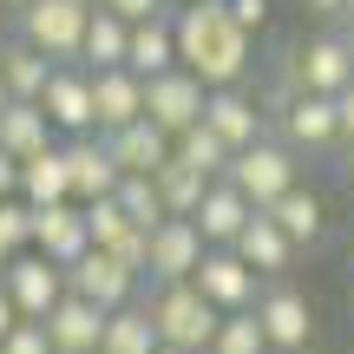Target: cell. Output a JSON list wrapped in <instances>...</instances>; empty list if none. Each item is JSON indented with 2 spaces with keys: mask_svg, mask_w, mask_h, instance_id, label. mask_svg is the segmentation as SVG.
Segmentation results:
<instances>
[{
  "mask_svg": "<svg viewBox=\"0 0 354 354\" xmlns=\"http://www.w3.org/2000/svg\"><path fill=\"white\" fill-rule=\"evenodd\" d=\"M177 20V59L210 86H243L256 66V33L230 13V0H190L171 7Z\"/></svg>",
  "mask_w": 354,
  "mask_h": 354,
  "instance_id": "obj_1",
  "label": "cell"
},
{
  "mask_svg": "<svg viewBox=\"0 0 354 354\" xmlns=\"http://www.w3.org/2000/svg\"><path fill=\"white\" fill-rule=\"evenodd\" d=\"M145 308H151L158 335H165L171 348H190V354L210 348L216 342V322H223V308H216L190 276L184 282H145Z\"/></svg>",
  "mask_w": 354,
  "mask_h": 354,
  "instance_id": "obj_2",
  "label": "cell"
},
{
  "mask_svg": "<svg viewBox=\"0 0 354 354\" xmlns=\"http://www.w3.org/2000/svg\"><path fill=\"white\" fill-rule=\"evenodd\" d=\"M354 86V39L348 33H315L282 53V92H342Z\"/></svg>",
  "mask_w": 354,
  "mask_h": 354,
  "instance_id": "obj_3",
  "label": "cell"
},
{
  "mask_svg": "<svg viewBox=\"0 0 354 354\" xmlns=\"http://www.w3.org/2000/svg\"><path fill=\"white\" fill-rule=\"evenodd\" d=\"M276 138H289L302 158H335V151H348L335 92H289V99L276 105Z\"/></svg>",
  "mask_w": 354,
  "mask_h": 354,
  "instance_id": "obj_4",
  "label": "cell"
},
{
  "mask_svg": "<svg viewBox=\"0 0 354 354\" xmlns=\"http://www.w3.org/2000/svg\"><path fill=\"white\" fill-rule=\"evenodd\" d=\"M86 20H92V0H33V7L13 13V33L33 39L46 59H79V46H86Z\"/></svg>",
  "mask_w": 354,
  "mask_h": 354,
  "instance_id": "obj_5",
  "label": "cell"
},
{
  "mask_svg": "<svg viewBox=\"0 0 354 354\" xmlns=\"http://www.w3.org/2000/svg\"><path fill=\"white\" fill-rule=\"evenodd\" d=\"M223 177H230V184H243V190L269 210L289 184H302V151H295L289 138H256V145H243V151L230 158Z\"/></svg>",
  "mask_w": 354,
  "mask_h": 354,
  "instance_id": "obj_6",
  "label": "cell"
},
{
  "mask_svg": "<svg viewBox=\"0 0 354 354\" xmlns=\"http://www.w3.org/2000/svg\"><path fill=\"white\" fill-rule=\"evenodd\" d=\"M190 282H197V289L230 315V308H256V295H263V282H269V276H263V269H256L243 250H230V243H210V256L197 263V276H190Z\"/></svg>",
  "mask_w": 354,
  "mask_h": 354,
  "instance_id": "obj_7",
  "label": "cell"
},
{
  "mask_svg": "<svg viewBox=\"0 0 354 354\" xmlns=\"http://www.w3.org/2000/svg\"><path fill=\"white\" fill-rule=\"evenodd\" d=\"M203 105H210V79H197L190 66H171V73H151V79H145V118H158L171 138L197 125Z\"/></svg>",
  "mask_w": 354,
  "mask_h": 354,
  "instance_id": "obj_8",
  "label": "cell"
},
{
  "mask_svg": "<svg viewBox=\"0 0 354 354\" xmlns=\"http://www.w3.org/2000/svg\"><path fill=\"white\" fill-rule=\"evenodd\" d=\"M66 282H73L79 295H92L99 308H125V302H138V295H145V276L125 263V256L99 250V243H92V250L79 256L73 269H66Z\"/></svg>",
  "mask_w": 354,
  "mask_h": 354,
  "instance_id": "obj_9",
  "label": "cell"
},
{
  "mask_svg": "<svg viewBox=\"0 0 354 354\" xmlns=\"http://www.w3.org/2000/svg\"><path fill=\"white\" fill-rule=\"evenodd\" d=\"M39 105H46V118H53V131H59V138L99 131V112H92V66H79V59L53 66V79H46V92H39Z\"/></svg>",
  "mask_w": 354,
  "mask_h": 354,
  "instance_id": "obj_10",
  "label": "cell"
},
{
  "mask_svg": "<svg viewBox=\"0 0 354 354\" xmlns=\"http://www.w3.org/2000/svg\"><path fill=\"white\" fill-rule=\"evenodd\" d=\"M256 315H263V328H269V348L302 354L308 335H315V302H308L295 282H282V276L263 282V295H256Z\"/></svg>",
  "mask_w": 354,
  "mask_h": 354,
  "instance_id": "obj_11",
  "label": "cell"
},
{
  "mask_svg": "<svg viewBox=\"0 0 354 354\" xmlns=\"http://www.w3.org/2000/svg\"><path fill=\"white\" fill-rule=\"evenodd\" d=\"M13 289V302H20V315H33V322H46L53 308H59V295L73 289V282H66V263H53L46 250H20L7 263V276H0Z\"/></svg>",
  "mask_w": 354,
  "mask_h": 354,
  "instance_id": "obj_12",
  "label": "cell"
},
{
  "mask_svg": "<svg viewBox=\"0 0 354 354\" xmlns=\"http://www.w3.org/2000/svg\"><path fill=\"white\" fill-rule=\"evenodd\" d=\"M203 256H210V236L197 230V216H165L151 230V269H145V282H184V276H197Z\"/></svg>",
  "mask_w": 354,
  "mask_h": 354,
  "instance_id": "obj_13",
  "label": "cell"
},
{
  "mask_svg": "<svg viewBox=\"0 0 354 354\" xmlns=\"http://www.w3.org/2000/svg\"><path fill=\"white\" fill-rule=\"evenodd\" d=\"M33 250H46L53 263L73 269L79 256L92 250V223H86V203L59 197V203H33Z\"/></svg>",
  "mask_w": 354,
  "mask_h": 354,
  "instance_id": "obj_14",
  "label": "cell"
},
{
  "mask_svg": "<svg viewBox=\"0 0 354 354\" xmlns=\"http://www.w3.org/2000/svg\"><path fill=\"white\" fill-rule=\"evenodd\" d=\"M105 322H112V308H99L92 295L66 289V295H59V308L46 315L53 354H99V342H105Z\"/></svg>",
  "mask_w": 354,
  "mask_h": 354,
  "instance_id": "obj_15",
  "label": "cell"
},
{
  "mask_svg": "<svg viewBox=\"0 0 354 354\" xmlns=\"http://www.w3.org/2000/svg\"><path fill=\"white\" fill-rule=\"evenodd\" d=\"M66 171H73V197L92 203V197H112L125 165L112 158V145L99 138V131H79V138H66Z\"/></svg>",
  "mask_w": 354,
  "mask_h": 354,
  "instance_id": "obj_16",
  "label": "cell"
},
{
  "mask_svg": "<svg viewBox=\"0 0 354 354\" xmlns=\"http://www.w3.org/2000/svg\"><path fill=\"white\" fill-rule=\"evenodd\" d=\"M92 112H99V138L105 131H125L131 118H145V73H131V66L92 73Z\"/></svg>",
  "mask_w": 354,
  "mask_h": 354,
  "instance_id": "obj_17",
  "label": "cell"
},
{
  "mask_svg": "<svg viewBox=\"0 0 354 354\" xmlns=\"http://www.w3.org/2000/svg\"><path fill=\"white\" fill-rule=\"evenodd\" d=\"M263 210V203L250 197L243 184H230V177H210V190H203V203H197V230L210 243H236L243 236V223Z\"/></svg>",
  "mask_w": 354,
  "mask_h": 354,
  "instance_id": "obj_18",
  "label": "cell"
},
{
  "mask_svg": "<svg viewBox=\"0 0 354 354\" xmlns=\"http://www.w3.org/2000/svg\"><path fill=\"white\" fill-rule=\"evenodd\" d=\"M230 250H243L256 269H263V276H289V263H295V250H302V243H295V236H289V230H282L269 210H256L250 223H243V236L230 243Z\"/></svg>",
  "mask_w": 354,
  "mask_h": 354,
  "instance_id": "obj_19",
  "label": "cell"
},
{
  "mask_svg": "<svg viewBox=\"0 0 354 354\" xmlns=\"http://www.w3.org/2000/svg\"><path fill=\"white\" fill-rule=\"evenodd\" d=\"M203 118H210V125L230 138V151H243V145L263 138V105H256L243 86H210V105H203Z\"/></svg>",
  "mask_w": 354,
  "mask_h": 354,
  "instance_id": "obj_20",
  "label": "cell"
},
{
  "mask_svg": "<svg viewBox=\"0 0 354 354\" xmlns=\"http://www.w3.org/2000/svg\"><path fill=\"white\" fill-rule=\"evenodd\" d=\"M105 145H112V158L125 171H158V165H171V151H177V138L158 118H131L125 131H105Z\"/></svg>",
  "mask_w": 354,
  "mask_h": 354,
  "instance_id": "obj_21",
  "label": "cell"
},
{
  "mask_svg": "<svg viewBox=\"0 0 354 354\" xmlns=\"http://www.w3.org/2000/svg\"><path fill=\"white\" fill-rule=\"evenodd\" d=\"M125 59H131V20L92 0V20H86V46H79V66L105 73V66H125Z\"/></svg>",
  "mask_w": 354,
  "mask_h": 354,
  "instance_id": "obj_22",
  "label": "cell"
},
{
  "mask_svg": "<svg viewBox=\"0 0 354 354\" xmlns=\"http://www.w3.org/2000/svg\"><path fill=\"white\" fill-rule=\"evenodd\" d=\"M46 145H59V131H53V118H46L39 99H13L7 112H0V151L33 158V151H46Z\"/></svg>",
  "mask_w": 354,
  "mask_h": 354,
  "instance_id": "obj_23",
  "label": "cell"
},
{
  "mask_svg": "<svg viewBox=\"0 0 354 354\" xmlns=\"http://www.w3.org/2000/svg\"><path fill=\"white\" fill-rule=\"evenodd\" d=\"M131 73H171V66H184L177 59V20L171 13H151V20H131Z\"/></svg>",
  "mask_w": 354,
  "mask_h": 354,
  "instance_id": "obj_24",
  "label": "cell"
},
{
  "mask_svg": "<svg viewBox=\"0 0 354 354\" xmlns=\"http://www.w3.org/2000/svg\"><path fill=\"white\" fill-rule=\"evenodd\" d=\"M53 66H59V59H46L33 39H20V33L0 39V79H7L13 99H39V92H46V79H53Z\"/></svg>",
  "mask_w": 354,
  "mask_h": 354,
  "instance_id": "obj_25",
  "label": "cell"
},
{
  "mask_svg": "<svg viewBox=\"0 0 354 354\" xmlns=\"http://www.w3.org/2000/svg\"><path fill=\"white\" fill-rule=\"evenodd\" d=\"M20 197H26V203H59V197H73V171H66V145H46V151L20 158Z\"/></svg>",
  "mask_w": 354,
  "mask_h": 354,
  "instance_id": "obj_26",
  "label": "cell"
},
{
  "mask_svg": "<svg viewBox=\"0 0 354 354\" xmlns=\"http://www.w3.org/2000/svg\"><path fill=\"white\" fill-rule=\"evenodd\" d=\"M158 322H151V308H145V295L138 302H125V308H112V322H105V342L99 354H158Z\"/></svg>",
  "mask_w": 354,
  "mask_h": 354,
  "instance_id": "obj_27",
  "label": "cell"
},
{
  "mask_svg": "<svg viewBox=\"0 0 354 354\" xmlns=\"http://www.w3.org/2000/svg\"><path fill=\"white\" fill-rule=\"evenodd\" d=\"M269 216H276V223L289 230L302 250H315V243L328 236V210H322V197H315V190H302V184H289V190H282V197L269 203Z\"/></svg>",
  "mask_w": 354,
  "mask_h": 354,
  "instance_id": "obj_28",
  "label": "cell"
},
{
  "mask_svg": "<svg viewBox=\"0 0 354 354\" xmlns=\"http://www.w3.org/2000/svg\"><path fill=\"white\" fill-rule=\"evenodd\" d=\"M158 197H165V210L171 216H197V203H203V190H210V177H203L197 165H184V158L171 151V165H158Z\"/></svg>",
  "mask_w": 354,
  "mask_h": 354,
  "instance_id": "obj_29",
  "label": "cell"
},
{
  "mask_svg": "<svg viewBox=\"0 0 354 354\" xmlns=\"http://www.w3.org/2000/svg\"><path fill=\"white\" fill-rule=\"evenodd\" d=\"M177 158H184V165H197L203 177H223L236 151H230V138H223V131L210 125V118H197L190 131H177Z\"/></svg>",
  "mask_w": 354,
  "mask_h": 354,
  "instance_id": "obj_30",
  "label": "cell"
},
{
  "mask_svg": "<svg viewBox=\"0 0 354 354\" xmlns=\"http://www.w3.org/2000/svg\"><path fill=\"white\" fill-rule=\"evenodd\" d=\"M112 197L125 203V216H131V223H145V230H158V223L171 216V210H165V197H158V177H151V171H125Z\"/></svg>",
  "mask_w": 354,
  "mask_h": 354,
  "instance_id": "obj_31",
  "label": "cell"
},
{
  "mask_svg": "<svg viewBox=\"0 0 354 354\" xmlns=\"http://www.w3.org/2000/svg\"><path fill=\"white\" fill-rule=\"evenodd\" d=\"M263 348H269V328H263V315H256V308H230V315L216 322L210 354H263Z\"/></svg>",
  "mask_w": 354,
  "mask_h": 354,
  "instance_id": "obj_32",
  "label": "cell"
},
{
  "mask_svg": "<svg viewBox=\"0 0 354 354\" xmlns=\"http://www.w3.org/2000/svg\"><path fill=\"white\" fill-rule=\"evenodd\" d=\"M0 243H7L13 256L33 250V203L26 197H0Z\"/></svg>",
  "mask_w": 354,
  "mask_h": 354,
  "instance_id": "obj_33",
  "label": "cell"
},
{
  "mask_svg": "<svg viewBox=\"0 0 354 354\" xmlns=\"http://www.w3.org/2000/svg\"><path fill=\"white\" fill-rule=\"evenodd\" d=\"M0 354H53V335H46V322L20 315V322L7 328V342H0Z\"/></svg>",
  "mask_w": 354,
  "mask_h": 354,
  "instance_id": "obj_34",
  "label": "cell"
},
{
  "mask_svg": "<svg viewBox=\"0 0 354 354\" xmlns=\"http://www.w3.org/2000/svg\"><path fill=\"white\" fill-rule=\"evenodd\" d=\"M99 7L125 13V20H151V13H171V0H99Z\"/></svg>",
  "mask_w": 354,
  "mask_h": 354,
  "instance_id": "obj_35",
  "label": "cell"
},
{
  "mask_svg": "<svg viewBox=\"0 0 354 354\" xmlns=\"http://www.w3.org/2000/svg\"><path fill=\"white\" fill-rule=\"evenodd\" d=\"M230 13H236L250 33H263V26H269V0H230Z\"/></svg>",
  "mask_w": 354,
  "mask_h": 354,
  "instance_id": "obj_36",
  "label": "cell"
},
{
  "mask_svg": "<svg viewBox=\"0 0 354 354\" xmlns=\"http://www.w3.org/2000/svg\"><path fill=\"white\" fill-rule=\"evenodd\" d=\"M0 197H20V158L0 151Z\"/></svg>",
  "mask_w": 354,
  "mask_h": 354,
  "instance_id": "obj_37",
  "label": "cell"
},
{
  "mask_svg": "<svg viewBox=\"0 0 354 354\" xmlns=\"http://www.w3.org/2000/svg\"><path fill=\"white\" fill-rule=\"evenodd\" d=\"M335 105H342V138H348V151H354V86L335 92Z\"/></svg>",
  "mask_w": 354,
  "mask_h": 354,
  "instance_id": "obj_38",
  "label": "cell"
},
{
  "mask_svg": "<svg viewBox=\"0 0 354 354\" xmlns=\"http://www.w3.org/2000/svg\"><path fill=\"white\" fill-rule=\"evenodd\" d=\"M13 322H20V302H13V289L0 282V342H7V328H13Z\"/></svg>",
  "mask_w": 354,
  "mask_h": 354,
  "instance_id": "obj_39",
  "label": "cell"
},
{
  "mask_svg": "<svg viewBox=\"0 0 354 354\" xmlns=\"http://www.w3.org/2000/svg\"><path fill=\"white\" fill-rule=\"evenodd\" d=\"M302 7H308V13H328V20H342L354 0H302Z\"/></svg>",
  "mask_w": 354,
  "mask_h": 354,
  "instance_id": "obj_40",
  "label": "cell"
},
{
  "mask_svg": "<svg viewBox=\"0 0 354 354\" xmlns=\"http://www.w3.org/2000/svg\"><path fill=\"white\" fill-rule=\"evenodd\" d=\"M20 7H33V0H0V13H20Z\"/></svg>",
  "mask_w": 354,
  "mask_h": 354,
  "instance_id": "obj_41",
  "label": "cell"
},
{
  "mask_svg": "<svg viewBox=\"0 0 354 354\" xmlns=\"http://www.w3.org/2000/svg\"><path fill=\"white\" fill-rule=\"evenodd\" d=\"M342 33H348V39H354V7H348V13H342Z\"/></svg>",
  "mask_w": 354,
  "mask_h": 354,
  "instance_id": "obj_42",
  "label": "cell"
},
{
  "mask_svg": "<svg viewBox=\"0 0 354 354\" xmlns=\"http://www.w3.org/2000/svg\"><path fill=\"white\" fill-rule=\"evenodd\" d=\"M7 263H13V250H7V243H0V276H7Z\"/></svg>",
  "mask_w": 354,
  "mask_h": 354,
  "instance_id": "obj_43",
  "label": "cell"
},
{
  "mask_svg": "<svg viewBox=\"0 0 354 354\" xmlns=\"http://www.w3.org/2000/svg\"><path fill=\"white\" fill-rule=\"evenodd\" d=\"M7 105H13V92H7V79H0V112H7Z\"/></svg>",
  "mask_w": 354,
  "mask_h": 354,
  "instance_id": "obj_44",
  "label": "cell"
},
{
  "mask_svg": "<svg viewBox=\"0 0 354 354\" xmlns=\"http://www.w3.org/2000/svg\"><path fill=\"white\" fill-rule=\"evenodd\" d=\"M158 354H190V348H171V342H158Z\"/></svg>",
  "mask_w": 354,
  "mask_h": 354,
  "instance_id": "obj_45",
  "label": "cell"
},
{
  "mask_svg": "<svg viewBox=\"0 0 354 354\" xmlns=\"http://www.w3.org/2000/svg\"><path fill=\"white\" fill-rule=\"evenodd\" d=\"M348 190H354V151H348Z\"/></svg>",
  "mask_w": 354,
  "mask_h": 354,
  "instance_id": "obj_46",
  "label": "cell"
},
{
  "mask_svg": "<svg viewBox=\"0 0 354 354\" xmlns=\"http://www.w3.org/2000/svg\"><path fill=\"white\" fill-rule=\"evenodd\" d=\"M263 354H289V348H263Z\"/></svg>",
  "mask_w": 354,
  "mask_h": 354,
  "instance_id": "obj_47",
  "label": "cell"
},
{
  "mask_svg": "<svg viewBox=\"0 0 354 354\" xmlns=\"http://www.w3.org/2000/svg\"><path fill=\"white\" fill-rule=\"evenodd\" d=\"M171 7H190V0H171Z\"/></svg>",
  "mask_w": 354,
  "mask_h": 354,
  "instance_id": "obj_48",
  "label": "cell"
},
{
  "mask_svg": "<svg viewBox=\"0 0 354 354\" xmlns=\"http://www.w3.org/2000/svg\"><path fill=\"white\" fill-rule=\"evenodd\" d=\"M302 354H315V348H302Z\"/></svg>",
  "mask_w": 354,
  "mask_h": 354,
  "instance_id": "obj_49",
  "label": "cell"
},
{
  "mask_svg": "<svg viewBox=\"0 0 354 354\" xmlns=\"http://www.w3.org/2000/svg\"><path fill=\"white\" fill-rule=\"evenodd\" d=\"M203 354H210V348H203Z\"/></svg>",
  "mask_w": 354,
  "mask_h": 354,
  "instance_id": "obj_50",
  "label": "cell"
}]
</instances>
